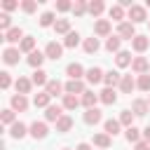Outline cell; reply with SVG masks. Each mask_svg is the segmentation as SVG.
I'll use <instances>...</instances> for the list:
<instances>
[{
    "mask_svg": "<svg viewBox=\"0 0 150 150\" xmlns=\"http://www.w3.org/2000/svg\"><path fill=\"white\" fill-rule=\"evenodd\" d=\"M117 35H120L122 40H134L138 33H136V26H134L131 21H122V23L117 26Z\"/></svg>",
    "mask_w": 150,
    "mask_h": 150,
    "instance_id": "1",
    "label": "cell"
},
{
    "mask_svg": "<svg viewBox=\"0 0 150 150\" xmlns=\"http://www.w3.org/2000/svg\"><path fill=\"white\" fill-rule=\"evenodd\" d=\"M127 16H129V21H131L134 26H136V23H143V21L148 19V16H145V7H141V5H131Z\"/></svg>",
    "mask_w": 150,
    "mask_h": 150,
    "instance_id": "2",
    "label": "cell"
},
{
    "mask_svg": "<svg viewBox=\"0 0 150 150\" xmlns=\"http://www.w3.org/2000/svg\"><path fill=\"white\" fill-rule=\"evenodd\" d=\"M45 56L59 61V59L63 56V45H59V42H47V47H45Z\"/></svg>",
    "mask_w": 150,
    "mask_h": 150,
    "instance_id": "3",
    "label": "cell"
},
{
    "mask_svg": "<svg viewBox=\"0 0 150 150\" xmlns=\"http://www.w3.org/2000/svg\"><path fill=\"white\" fill-rule=\"evenodd\" d=\"M131 70H134L136 75H145V73L150 70L148 59H145V56H134V61H131Z\"/></svg>",
    "mask_w": 150,
    "mask_h": 150,
    "instance_id": "4",
    "label": "cell"
},
{
    "mask_svg": "<svg viewBox=\"0 0 150 150\" xmlns=\"http://www.w3.org/2000/svg\"><path fill=\"white\" fill-rule=\"evenodd\" d=\"M9 105H12L14 112H26V108H28V98H26L23 94H14V96L9 98Z\"/></svg>",
    "mask_w": 150,
    "mask_h": 150,
    "instance_id": "5",
    "label": "cell"
},
{
    "mask_svg": "<svg viewBox=\"0 0 150 150\" xmlns=\"http://www.w3.org/2000/svg\"><path fill=\"white\" fill-rule=\"evenodd\" d=\"M110 30H112V26H110L108 19H98V21L94 23V33H96L98 38H110Z\"/></svg>",
    "mask_w": 150,
    "mask_h": 150,
    "instance_id": "6",
    "label": "cell"
},
{
    "mask_svg": "<svg viewBox=\"0 0 150 150\" xmlns=\"http://www.w3.org/2000/svg\"><path fill=\"white\" fill-rule=\"evenodd\" d=\"M19 56H21V49H19V47H7V49L2 52V61H5L7 66L19 63Z\"/></svg>",
    "mask_w": 150,
    "mask_h": 150,
    "instance_id": "7",
    "label": "cell"
},
{
    "mask_svg": "<svg viewBox=\"0 0 150 150\" xmlns=\"http://www.w3.org/2000/svg\"><path fill=\"white\" fill-rule=\"evenodd\" d=\"M47 131H49V129H47V124H45V122H38V120L28 127V134H30L33 138H45V136H47Z\"/></svg>",
    "mask_w": 150,
    "mask_h": 150,
    "instance_id": "8",
    "label": "cell"
},
{
    "mask_svg": "<svg viewBox=\"0 0 150 150\" xmlns=\"http://www.w3.org/2000/svg\"><path fill=\"white\" fill-rule=\"evenodd\" d=\"M148 110H150L148 101H143V98H134V101H131V112H134L136 117H143Z\"/></svg>",
    "mask_w": 150,
    "mask_h": 150,
    "instance_id": "9",
    "label": "cell"
},
{
    "mask_svg": "<svg viewBox=\"0 0 150 150\" xmlns=\"http://www.w3.org/2000/svg\"><path fill=\"white\" fill-rule=\"evenodd\" d=\"M63 117V105H49L45 110V120L47 122H59Z\"/></svg>",
    "mask_w": 150,
    "mask_h": 150,
    "instance_id": "10",
    "label": "cell"
},
{
    "mask_svg": "<svg viewBox=\"0 0 150 150\" xmlns=\"http://www.w3.org/2000/svg\"><path fill=\"white\" fill-rule=\"evenodd\" d=\"M82 120H84V124H89V127H91V124H98V122L103 120V115H101V110H98V108H89V110L82 115Z\"/></svg>",
    "mask_w": 150,
    "mask_h": 150,
    "instance_id": "11",
    "label": "cell"
},
{
    "mask_svg": "<svg viewBox=\"0 0 150 150\" xmlns=\"http://www.w3.org/2000/svg\"><path fill=\"white\" fill-rule=\"evenodd\" d=\"M23 38H26V35H23V30H21V28H9L7 33H2V40L12 42V45H14V42H19V45H21V40H23Z\"/></svg>",
    "mask_w": 150,
    "mask_h": 150,
    "instance_id": "12",
    "label": "cell"
},
{
    "mask_svg": "<svg viewBox=\"0 0 150 150\" xmlns=\"http://www.w3.org/2000/svg\"><path fill=\"white\" fill-rule=\"evenodd\" d=\"M66 75H68L70 80H82V75H87V73H84V68H82L80 63H68V66H66Z\"/></svg>",
    "mask_w": 150,
    "mask_h": 150,
    "instance_id": "13",
    "label": "cell"
},
{
    "mask_svg": "<svg viewBox=\"0 0 150 150\" xmlns=\"http://www.w3.org/2000/svg\"><path fill=\"white\" fill-rule=\"evenodd\" d=\"M103 75H105V73H103L98 66H94V68H89V70H87V75H84V77H87V82H89V84H98V82H103Z\"/></svg>",
    "mask_w": 150,
    "mask_h": 150,
    "instance_id": "14",
    "label": "cell"
},
{
    "mask_svg": "<svg viewBox=\"0 0 150 150\" xmlns=\"http://www.w3.org/2000/svg\"><path fill=\"white\" fill-rule=\"evenodd\" d=\"M26 134H28V127H26L23 122H19V120L9 127V136H12V138H16V141H19V138H23Z\"/></svg>",
    "mask_w": 150,
    "mask_h": 150,
    "instance_id": "15",
    "label": "cell"
},
{
    "mask_svg": "<svg viewBox=\"0 0 150 150\" xmlns=\"http://www.w3.org/2000/svg\"><path fill=\"white\" fill-rule=\"evenodd\" d=\"M45 59H47V56H45V52H40V49H35V52H30V54H28V66L38 70V68L42 66V61H45Z\"/></svg>",
    "mask_w": 150,
    "mask_h": 150,
    "instance_id": "16",
    "label": "cell"
},
{
    "mask_svg": "<svg viewBox=\"0 0 150 150\" xmlns=\"http://www.w3.org/2000/svg\"><path fill=\"white\" fill-rule=\"evenodd\" d=\"M103 82H105V87H110V89H115L120 82H122V75L117 73V70H108L105 75H103Z\"/></svg>",
    "mask_w": 150,
    "mask_h": 150,
    "instance_id": "17",
    "label": "cell"
},
{
    "mask_svg": "<svg viewBox=\"0 0 150 150\" xmlns=\"http://www.w3.org/2000/svg\"><path fill=\"white\" fill-rule=\"evenodd\" d=\"M84 82L82 80H68L66 82V94H84Z\"/></svg>",
    "mask_w": 150,
    "mask_h": 150,
    "instance_id": "18",
    "label": "cell"
},
{
    "mask_svg": "<svg viewBox=\"0 0 150 150\" xmlns=\"http://www.w3.org/2000/svg\"><path fill=\"white\" fill-rule=\"evenodd\" d=\"M120 89H122V94H131V91L136 89V80H134V75H122Z\"/></svg>",
    "mask_w": 150,
    "mask_h": 150,
    "instance_id": "19",
    "label": "cell"
},
{
    "mask_svg": "<svg viewBox=\"0 0 150 150\" xmlns=\"http://www.w3.org/2000/svg\"><path fill=\"white\" fill-rule=\"evenodd\" d=\"M30 87H33V82L28 80V77H16V82H14V89H16V94H28L30 91Z\"/></svg>",
    "mask_w": 150,
    "mask_h": 150,
    "instance_id": "20",
    "label": "cell"
},
{
    "mask_svg": "<svg viewBox=\"0 0 150 150\" xmlns=\"http://www.w3.org/2000/svg\"><path fill=\"white\" fill-rule=\"evenodd\" d=\"M45 91H47L49 96H59L61 91H66V84H61L59 80H49L47 87H45Z\"/></svg>",
    "mask_w": 150,
    "mask_h": 150,
    "instance_id": "21",
    "label": "cell"
},
{
    "mask_svg": "<svg viewBox=\"0 0 150 150\" xmlns=\"http://www.w3.org/2000/svg\"><path fill=\"white\" fill-rule=\"evenodd\" d=\"M49 101H52V96H49L47 91H40V94L33 96V105H35V108H45V110H47V108H49Z\"/></svg>",
    "mask_w": 150,
    "mask_h": 150,
    "instance_id": "22",
    "label": "cell"
},
{
    "mask_svg": "<svg viewBox=\"0 0 150 150\" xmlns=\"http://www.w3.org/2000/svg\"><path fill=\"white\" fill-rule=\"evenodd\" d=\"M98 98H101V103H105V105H112L115 101H117V94H115V89H110V87H105L101 94H98Z\"/></svg>",
    "mask_w": 150,
    "mask_h": 150,
    "instance_id": "23",
    "label": "cell"
},
{
    "mask_svg": "<svg viewBox=\"0 0 150 150\" xmlns=\"http://www.w3.org/2000/svg\"><path fill=\"white\" fill-rule=\"evenodd\" d=\"M96 101H101L96 91H84V94H82V105H84L87 110H89V108H96Z\"/></svg>",
    "mask_w": 150,
    "mask_h": 150,
    "instance_id": "24",
    "label": "cell"
},
{
    "mask_svg": "<svg viewBox=\"0 0 150 150\" xmlns=\"http://www.w3.org/2000/svg\"><path fill=\"white\" fill-rule=\"evenodd\" d=\"M120 127H122L120 120H105V122H103V129H105V134H108L110 138L120 134Z\"/></svg>",
    "mask_w": 150,
    "mask_h": 150,
    "instance_id": "25",
    "label": "cell"
},
{
    "mask_svg": "<svg viewBox=\"0 0 150 150\" xmlns=\"http://www.w3.org/2000/svg\"><path fill=\"white\" fill-rule=\"evenodd\" d=\"M148 45H150L148 35H136V38L131 40V47H134L136 52H145V49H148Z\"/></svg>",
    "mask_w": 150,
    "mask_h": 150,
    "instance_id": "26",
    "label": "cell"
},
{
    "mask_svg": "<svg viewBox=\"0 0 150 150\" xmlns=\"http://www.w3.org/2000/svg\"><path fill=\"white\" fill-rule=\"evenodd\" d=\"M131 61H134V59H131V52H124V49H122V52H117V56H115V63H117L120 68L131 66Z\"/></svg>",
    "mask_w": 150,
    "mask_h": 150,
    "instance_id": "27",
    "label": "cell"
},
{
    "mask_svg": "<svg viewBox=\"0 0 150 150\" xmlns=\"http://www.w3.org/2000/svg\"><path fill=\"white\" fill-rule=\"evenodd\" d=\"M30 82H33L35 87H47V82H49V80H47V73H45L42 68H38V70L33 73V77H30Z\"/></svg>",
    "mask_w": 150,
    "mask_h": 150,
    "instance_id": "28",
    "label": "cell"
},
{
    "mask_svg": "<svg viewBox=\"0 0 150 150\" xmlns=\"http://www.w3.org/2000/svg\"><path fill=\"white\" fill-rule=\"evenodd\" d=\"M80 103H82V98H77L75 94H63V108L66 110H75Z\"/></svg>",
    "mask_w": 150,
    "mask_h": 150,
    "instance_id": "29",
    "label": "cell"
},
{
    "mask_svg": "<svg viewBox=\"0 0 150 150\" xmlns=\"http://www.w3.org/2000/svg\"><path fill=\"white\" fill-rule=\"evenodd\" d=\"M73 129V117L70 115H63L59 122H56V131L59 134H66V131H70Z\"/></svg>",
    "mask_w": 150,
    "mask_h": 150,
    "instance_id": "30",
    "label": "cell"
},
{
    "mask_svg": "<svg viewBox=\"0 0 150 150\" xmlns=\"http://www.w3.org/2000/svg\"><path fill=\"white\" fill-rule=\"evenodd\" d=\"M110 143H112V138H110L105 131H103V134H94V145H98V148L105 150V148H110Z\"/></svg>",
    "mask_w": 150,
    "mask_h": 150,
    "instance_id": "31",
    "label": "cell"
},
{
    "mask_svg": "<svg viewBox=\"0 0 150 150\" xmlns=\"http://www.w3.org/2000/svg\"><path fill=\"white\" fill-rule=\"evenodd\" d=\"M108 14H110L112 21H120V23L124 21V7H122V5H112V7L108 9Z\"/></svg>",
    "mask_w": 150,
    "mask_h": 150,
    "instance_id": "32",
    "label": "cell"
},
{
    "mask_svg": "<svg viewBox=\"0 0 150 150\" xmlns=\"http://www.w3.org/2000/svg\"><path fill=\"white\" fill-rule=\"evenodd\" d=\"M54 30H56L59 35H68V33H70V21H68V19H56Z\"/></svg>",
    "mask_w": 150,
    "mask_h": 150,
    "instance_id": "33",
    "label": "cell"
},
{
    "mask_svg": "<svg viewBox=\"0 0 150 150\" xmlns=\"http://www.w3.org/2000/svg\"><path fill=\"white\" fill-rule=\"evenodd\" d=\"M77 45H80V33H77V30H70V33L63 38V47H70V49H73V47H77Z\"/></svg>",
    "mask_w": 150,
    "mask_h": 150,
    "instance_id": "34",
    "label": "cell"
},
{
    "mask_svg": "<svg viewBox=\"0 0 150 150\" xmlns=\"http://www.w3.org/2000/svg\"><path fill=\"white\" fill-rule=\"evenodd\" d=\"M120 42H122L120 35H110V38H105V49L108 52H122L120 49Z\"/></svg>",
    "mask_w": 150,
    "mask_h": 150,
    "instance_id": "35",
    "label": "cell"
},
{
    "mask_svg": "<svg viewBox=\"0 0 150 150\" xmlns=\"http://www.w3.org/2000/svg\"><path fill=\"white\" fill-rule=\"evenodd\" d=\"M98 49H101L98 38H87V40H84V52H87V54H96Z\"/></svg>",
    "mask_w": 150,
    "mask_h": 150,
    "instance_id": "36",
    "label": "cell"
},
{
    "mask_svg": "<svg viewBox=\"0 0 150 150\" xmlns=\"http://www.w3.org/2000/svg\"><path fill=\"white\" fill-rule=\"evenodd\" d=\"M19 49H21V52H26V54H30V52H35V38H30V35H26V38L21 40V45H19Z\"/></svg>",
    "mask_w": 150,
    "mask_h": 150,
    "instance_id": "37",
    "label": "cell"
},
{
    "mask_svg": "<svg viewBox=\"0 0 150 150\" xmlns=\"http://www.w3.org/2000/svg\"><path fill=\"white\" fill-rule=\"evenodd\" d=\"M0 122H2V124H9V127H12V124L16 122V115H14V110H12V108H5V110L0 112Z\"/></svg>",
    "mask_w": 150,
    "mask_h": 150,
    "instance_id": "38",
    "label": "cell"
},
{
    "mask_svg": "<svg viewBox=\"0 0 150 150\" xmlns=\"http://www.w3.org/2000/svg\"><path fill=\"white\" fill-rule=\"evenodd\" d=\"M134 117H136V115H134L131 110H122V112H120V124L129 129V127H134Z\"/></svg>",
    "mask_w": 150,
    "mask_h": 150,
    "instance_id": "39",
    "label": "cell"
},
{
    "mask_svg": "<svg viewBox=\"0 0 150 150\" xmlns=\"http://www.w3.org/2000/svg\"><path fill=\"white\" fill-rule=\"evenodd\" d=\"M103 9H105V5H103L101 0H91V2H89V14H91V16H101Z\"/></svg>",
    "mask_w": 150,
    "mask_h": 150,
    "instance_id": "40",
    "label": "cell"
},
{
    "mask_svg": "<svg viewBox=\"0 0 150 150\" xmlns=\"http://www.w3.org/2000/svg\"><path fill=\"white\" fill-rule=\"evenodd\" d=\"M141 134H143V131H138L136 127H129V129L124 131V136H127V141H129V143H134V145H136V143L141 141Z\"/></svg>",
    "mask_w": 150,
    "mask_h": 150,
    "instance_id": "41",
    "label": "cell"
},
{
    "mask_svg": "<svg viewBox=\"0 0 150 150\" xmlns=\"http://www.w3.org/2000/svg\"><path fill=\"white\" fill-rule=\"evenodd\" d=\"M136 87H138L141 91H150V73H145V75H138V80H136Z\"/></svg>",
    "mask_w": 150,
    "mask_h": 150,
    "instance_id": "42",
    "label": "cell"
},
{
    "mask_svg": "<svg viewBox=\"0 0 150 150\" xmlns=\"http://www.w3.org/2000/svg\"><path fill=\"white\" fill-rule=\"evenodd\" d=\"M73 12H75V16H82L84 12H89V5L84 0H75L73 2Z\"/></svg>",
    "mask_w": 150,
    "mask_h": 150,
    "instance_id": "43",
    "label": "cell"
},
{
    "mask_svg": "<svg viewBox=\"0 0 150 150\" xmlns=\"http://www.w3.org/2000/svg\"><path fill=\"white\" fill-rule=\"evenodd\" d=\"M9 26H12V16H9L7 12H2V14H0V30H5V33H7V30H9Z\"/></svg>",
    "mask_w": 150,
    "mask_h": 150,
    "instance_id": "44",
    "label": "cell"
},
{
    "mask_svg": "<svg viewBox=\"0 0 150 150\" xmlns=\"http://www.w3.org/2000/svg\"><path fill=\"white\" fill-rule=\"evenodd\" d=\"M21 9H23L26 14H33V12L38 9V2H35V0H23V2H21Z\"/></svg>",
    "mask_w": 150,
    "mask_h": 150,
    "instance_id": "45",
    "label": "cell"
},
{
    "mask_svg": "<svg viewBox=\"0 0 150 150\" xmlns=\"http://www.w3.org/2000/svg\"><path fill=\"white\" fill-rule=\"evenodd\" d=\"M54 23H56V21H54V14H52V12H45V14L40 16V26L47 28V26H54Z\"/></svg>",
    "mask_w": 150,
    "mask_h": 150,
    "instance_id": "46",
    "label": "cell"
},
{
    "mask_svg": "<svg viewBox=\"0 0 150 150\" xmlns=\"http://www.w3.org/2000/svg\"><path fill=\"white\" fill-rule=\"evenodd\" d=\"M9 84H12V77L7 70H2L0 73V89H9Z\"/></svg>",
    "mask_w": 150,
    "mask_h": 150,
    "instance_id": "47",
    "label": "cell"
},
{
    "mask_svg": "<svg viewBox=\"0 0 150 150\" xmlns=\"http://www.w3.org/2000/svg\"><path fill=\"white\" fill-rule=\"evenodd\" d=\"M68 9H73V2L70 0H59L56 2V12H68Z\"/></svg>",
    "mask_w": 150,
    "mask_h": 150,
    "instance_id": "48",
    "label": "cell"
},
{
    "mask_svg": "<svg viewBox=\"0 0 150 150\" xmlns=\"http://www.w3.org/2000/svg\"><path fill=\"white\" fill-rule=\"evenodd\" d=\"M2 7H5V12H12V9H16V7H19V2H16V0H5V2H2Z\"/></svg>",
    "mask_w": 150,
    "mask_h": 150,
    "instance_id": "49",
    "label": "cell"
},
{
    "mask_svg": "<svg viewBox=\"0 0 150 150\" xmlns=\"http://www.w3.org/2000/svg\"><path fill=\"white\" fill-rule=\"evenodd\" d=\"M134 150H150V143H148V141H138V143L134 145Z\"/></svg>",
    "mask_w": 150,
    "mask_h": 150,
    "instance_id": "50",
    "label": "cell"
},
{
    "mask_svg": "<svg viewBox=\"0 0 150 150\" xmlns=\"http://www.w3.org/2000/svg\"><path fill=\"white\" fill-rule=\"evenodd\" d=\"M143 141H148V143H150V124L143 129Z\"/></svg>",
    "mask_w": 150,
    "mask_h": 150,
    "instance_id": "51",
    "label": "cell"
},
{
    "mask_svg": "<svg viewBox=\"0 0 150 150\" xmlns=\"http://www.w3.org/2000/svg\"><path fill=\"white\" fill-rule=\"evenodd\" d=\"M75 150H91V145H89V143H80Z\"/></svg>",
    "mask_w": 150,
    "mask_h": 150,
    "instance_id": "52",
    "label": "cell"
},
{
    "mask_svg": "<svg viewBox=\"0 0 150 150\" xmlns=\"http://www.w3.org/2000/svg\"><path fill=\"white\" fill-rule=\"evenodd\" d=\"M145 101H148V105H150V96H148V98H145Z\"/></svg>",
    "mask_w": 150,
    "mask_h": 150,
    "instance_id": "53",
    "label": "cell"
},
{
    "mask_svg": "<svg viewBox=\"0 0 150 150\" xmlns=\"http://www.w3.org/2000/svg\"><path fill=\"white\" fill-rule=\"evenodd\" d=\"M145 5H148V7H150V0H148V2H145Z\"/></svg>",
    "mask_w": 150,
    "mask_h": 150,
    "instance_id": "54",
    "label": "cell"
},
{
    "mask_svg": "<svg viewBox=\"0 0 150 150\" xmlns=\"http://www.w3.org/2000/svg\"><path fill=\"white\" fill-rule=\"evenodd\" d=\"M63 150H70V148H63Z\"/></svg>",
    "mask_w": 150,
    "mask_h": 150,
    "instance_id": "55",
    "label": "cell"
}]
</instances>
